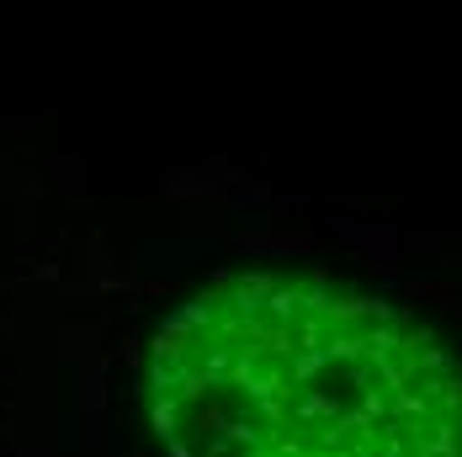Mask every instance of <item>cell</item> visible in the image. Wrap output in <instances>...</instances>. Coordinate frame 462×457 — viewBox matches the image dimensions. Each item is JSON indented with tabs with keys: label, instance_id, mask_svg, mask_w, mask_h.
Returning <instances> with one entry per match:
<instances>
[{
	"label": "cell",
	"instance_id": "obj_3",
	"mask_svg": "<svg viewBox=\"0 0 462 457\" xmlns=\"http://www.w3.org/2000/svg\"><path fill=\"white\" fill-rule=\"evenodd\" d=\"M457 314H462V303H457Z\"/></svg>",
	"mask_w": 462,
	"mask_h": 457
},
{
	"label": "cell",
	"instance_id": "obj_1",
	"mask_svg": "<svg viewBox=\"0 0 462 457\" xmlns=\"http://www.w3.org/2000/svg\"><path fill=\"white\" fill-rule=\"evenodd\" d=\"M340 234H351L356 245H362V261H367L372 272H383V276H393V266H399V234L388 224H335Z\"/></svg>",
	"mask_w": 462,
	"mask_h": 457
},
{
	"label": "cell",
	"instance_id": "obj_2",
	"mask_svg": "<svg viewBox=\"0 0 462 457\" xmlns=\"http://www.w3.org/2000/svg\"><path fill=\"white\" fill-rule=\"evenodd\" d=\"M239 250H250V256H303L309 234H239Z\"/></svg>",
	"mask_w": 462,
	"mask_h": 457
}]
</instances>
